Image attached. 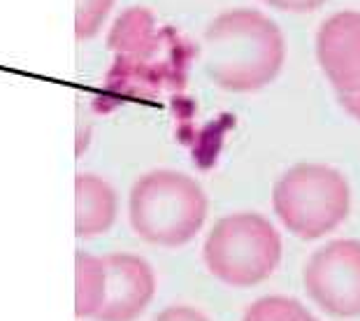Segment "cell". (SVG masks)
Returning a JSON list of instances; mask_svg holds the SVG:
<instances>
[{
	"label": "cell",
	"instance_id": "6da1fadb",
	"mask_svg": "<svg viewBox=\"0 0 360 321\" xmlns=\"http://www.w3.org/2000/svg\"><path fill=\"white\" fill-rule=\"evenodd\" d=\"M283 58L281 28L258 10H228L205 30V70L224 91L251 94L267 87L281 73Z\"/></svg>",
	"mask_w": 360,
	"mask_h": 321
},
{
	"label": "cell",
	"instance_id": "7a4b0ae2",
	"mask_svg": "<svg viewBox=\"0 0 360 321\" xmlns=\"http://www.w3.org/2000/svg\"><path fill=\"white\" fill-rule=\"evenodd\" d=\"M210 201L193 177L177 170H151L130 191V226L156 247H181L200 233Z\"/></svg>",
	"mask_w": 360,
	"mask_h": 321
},
{
	"label": "cell",
	"instance_id": "3957f363",
	"mask_svg": "<svg viewBox=\"0 0 360 321\" xmlns=\"http://www.w3.org/2000/svg\"><path fill=\"white\" fill-rule=\"evenodd\" d=\"M272 210L293 235L316 240L333 233L349 217L351 187L330 165L297 163L274 184Z\"/></svg>",
	"mask_w": 360,
	"mask_h": 321
},
{
	"label": "cell",
	"instance_id": "277c9868",
	"mask_svg": "<svg viewBox=\"0 0 360 321\" xmlns=\"http://www.w3.org/2000/svg\"><path fill=\"white\" fill-rule=\"evenodd\" d=\"M205 265L228 287H256L281 263V235L256 212L221 217L202 247Z\"/></svg>",
	"mask_w": 360,
	"mask_h": 321
},
{
	"label": "cell",
	"instance_id": "5b68a950",
	"mask_svg": "<svg viewBox=\"0 0 360 321\" xmlns=\"http://www.w3.org/2000/svg\"><path fill=\"white\" fill-rule=\"evenodd\" d=\"M304 289L333 317H360V240H333L309 256Z\"/></svg>",
	"mask_w": 360,
	"mask_h": 321
},
{
	"label": "cell",
	"instance_id": "8992f818",
	"mask_svg": "<svg viewBox=\"0 0 360 321\" xmlns=\"http://www.w3.org/2000/svg\"><path fill=\"white\" fill-rule=\"evenodd\" d=\"M105 263V303L98 321H135L156 294V275L142 256L110 254Z\"/></svg>",
	"mask_w": 360,
	"mask_h": 321
},
{
	"label": "cell",
	"instance_id": "52a82bcc",
	"mask_svg": "<svg viewBox=\"0 0 360 321\" xmlns=\"http://www.w3.org/2000/svg\"><path fill=\"white\" fill-rule=\"evenodd\" d=\"M316 58L337 96L360 91V12H337L319 26Z\"/></svg>",
	"mask_w": 360,
	"mask_h": 321
},
{
	"label": "cell",
	"instance_id": "ba28073f",
	"mask_svg": "<svg viewBox=\"0 0 360 321\" xmlns=\"http://www.w3.org/2000/svg\"><path fill=\"white\" fill-rule=\"evenodd\" d=\"M117 219V191L103 177L82 172L75 180V233L96 238L112 228Z\"/></svg>",
	"mask_w": 360,
	"mask_h": 321
},
{
	"label": "cell",
	"instance_id": "9c48e42d",
	"mask_svg": "<svg viewBox=\"0 0 360 321\" xmlns=\"http://www.w3.org/2000/svg\"><path fill=\"white\" fill-rule=\"evenodd\" d=\"M105 303L103 256L77 249L75 254V315L77 319H98Z\"/></svg>",
	"mask_w": 360,
	"mask_h": 321
},
{
	"label": "cell",
	"instance_id": "30bf717a",
	"mask_svg": "<svg viewBox=\"0 0 360 321\" xmlns=\"http://www.w3.org/2000/svg\"><path fill=\"white\" fill-rule=\"evenodd\" d=\"M242 321H319L311 312L288 296H265L251 303Z\"/></svg>",
	"mask_w": 360,
	"mask_h": 321
},
{
	"label": "cell",
	"instance_id": "8fae6325",
	"mask_svg": "<svg viewBox=\"0 0 360 321\" xmlns=\"http://www.w3.org/2000/svg\"><path fill=\"white\" fill-rule=\"evenodd\" d=\"M112 0H77V35L91 37L105 21Z\"/></svg>",
	"mask_w": 360,
	"mask_h": 321
},
{
	"label": "cell",
	"instance_id": "7c38bea8",
	"mask_svg": "<svg viewBox=\"0 0 360 321\" xmlns=\"http://www.w3.org/2000/svg\"><path fill=\"white\" fill-rule=\"evenodd\" d=\"M154 321H212L200 310L191 308V305H170L163 312H158Z\"/></svg>",
	"mask_w": 360,
	"mask_h": 321
},
{
	"label": "cell",
	"instance_id": "4fadbf2b",
	"mask_svg": "<svg viewBox=\"0 0 360 321\" xmlns=\"http://www.w3.org/2000/svg\"><path fill=\"white\" fill-rule=\"evenodd\" d=\"M263 3L281 12H314L328 0H263Z\"/></svg>",
	"mask_w": 360,
	"mask_h": 321
},
{
	"label": "cell",
	"instance_id": "5bb4252c",
	"mask_svg": "<svg viewBox=\"0 0 360 321\" xmlns=\"http://www.w3.org/2000/svg\"><path fill=\"white\" fill-rule=\"evenodd\" d=\"M340 103H342L344 110H347L349 117H354L356 121H360V91H358V94H344V96H340Z\"/></svg>",
	"mask_w": 360,
	"mask_h": 321
}]
</instances>
